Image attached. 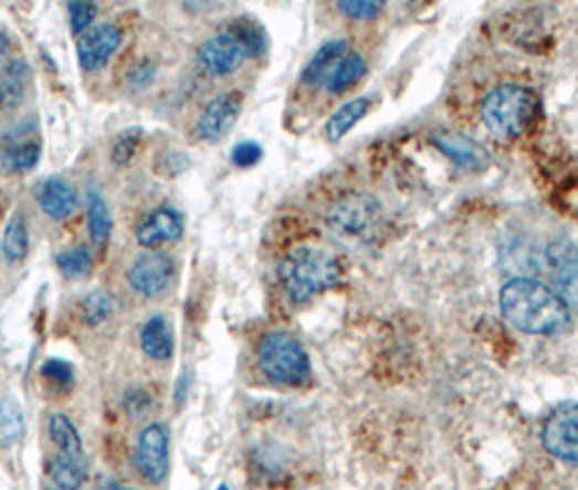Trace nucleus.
Wrapping results in <instances>:
<instances>
[{"label":"nucleus","mask_w":578,"mask_h":490,"mask_svg":"<svg viewBox=\"0 0 578 490\" xmlns=\"http://www.w3.org/2000/svg\"><path fill=\"white\" fill-rule=\"evenodd\" d=\"M370 110V98L361 96L355 101H348L341 105L326 123V138L330 142H339Z\"/></svg>","instance_id":"21"},{"label":"nucleus","mask_w":578,"mask_h":490,"mask_svg":"<svg viewBox=\"0 0 578 490\" xmlns=\"http://www.w3.org/2000/svg\"><path fill=\"white\" fill-rule=\"evenodd\" d=\"M542 442L557 460L578 465V404H566L548 417Z\"/></svg>","instance_id":"8"},{"label":"nucleus","mask_w":578,"mask_h":490,"mask_svg":"<svg viewBox=\"0 0 578 490\" xmlns=\"http://www.w3.org/2000/svg\"><path fill=\"white\" fill-rule=\"evenodd\" d=\"M348 53V42L346 40H333L326 42L318 53L312 58L307 69L303 71V83L305 85H324L326 76L335 69V64Z\"/></svg>","instance_id":"19"},{"label":"nucleus","mask_w":578,"mask_h":490,"mask_svg":"<svg viewBox=\"0 0 578 490\" xmlns=\"http://www.w3.org/2000/svg\"><path fill=\"white\" fill-rule=\"evenodd\" d=\"M261 157H263V148H261V144L253 140L240 142V144L231 150V159H233V164L240 166V168H251V166H255Z\"/></svg>","instance_id":"32"},{"label":"nucleus","mask_w":578,"mask_h":490,"mask_svg":"<svg viewBox=\"0 0 578 490\" xmlns=\"http://www.w3.org/2000/svg\"><path fill=\"white\" fill-rule=\"evenodd\" d=\"M96 13L98 7L94 2H67V18H70L72 33L83 35L87 29H92Z\"/></svg>","instance_id":"29"},{"label":"nucleus","mask_w":578,"mask_h":490,"mask_svg":"<svg viewBox=\"0 0 578 490\" xmlns=\"http://www.w3.org/2000/svg\"><path fill=\"white\" fill-rule=\"evenodd\" d=\"M7 55H9V38L4 31H0V66L4 64Z\"/></svg>","instance_id":"34"},{"label":"nucleus","mask_w":578,"mask_h":490,"mask_svg":"<svg viewBox=\"0 0 578 490\" xmlns=\"http://www.w3.org/2000/svg\"><path fill=\"white\" fill-rule=\"evenodd\" d=\"M240 114H242V96L238 92H222L202 107L193 134L198 140L216 144L231 134Z\"/></svg>","instance_id":"7"},{"label":"nucleus","mask_w":578,"mask_h":490,"mask_svg":"<svg viewBox=\"0 0 578 490\" xmlns=\"http://www.w3.org/2000/svg\"><path fill=\"white\" fill-rule=\"evenodd\" d=\"M2 256L9 264H18L29 256V227L20 211H15L4 227Z\"/></svg>","instance_id":"22"},{"label":"nucleus","mask_w":578,"mask_h":490,"mask_svg":"<svg viewBox=\"0 0 578 490\" xmlns=\"http://www.w3.org/2000/svg\"><path fill=\"white\" fill-rule=\"evenodd\" d=\"M259 366L274 384L301 386L312 377V362L303 345L287 332H270L259 343Z\"/></svg>","instance_id":"5"},{"label":"nucleus","mask_w":578,"mask_h":490,"mask_svg":"<svg viewBox=\"0 0 578 490\" xmlns=\"http://www.w3.org/2000/svg\"><path fill=\"white\" fill-rule=\"evenodd\" d=\"M339 11H344L348 18H359V20H370L381 13L383 2L379 0H341Z\"/></svg>","instance_id":"31"},{"label":"nucleus","mask_w":578,"mask_h":490,"mask_svg":"<svg viewBox=\"0 0 578 490\" xmlns=\"http://www.w3.org/2000/svg\"><path fill=\"white\" fill-rule=\"evenodd\" d=\"M29 83H31V71L27 62L15 60L4 69H0V105L4 110L20 105L29 92Z\"/></svg>","instance_id":"18"},{"label":"nucleus","mask_w":578,"mask_h":490,"mask_svg":"<svg viewBox=\"0 0 578 490\" xmlns=\"http://www.w3.org/2000/svg\"><path fill=\"white\" fill-rule=\"evenodd\" d=\"M435 146L444 155H449L459 168H465V170H479V168L487 166V161H490V155L481 144H476V142L470 140L467 136H461V134L438 136Z\"/></svg>","instance_id":"16"},{"label":"nucleus","mask_w":578,"mask_h":490,"mask_svg":"<svg viewBox=\"0 0 578 490\" xmlns=\"http://www.w3.org/2000/svg\"><path fill=\"white\" fill-rule=\"evenodd\" d=\"M27 420L22 404L15 397H4L0 402V451L13 447L24 434Z\"/></svg>","instance_id":"24"},{"label":"nucleus","mask_w":578,"mask_h":490,"mask_svg":"<svg viewBox=\"0 0 578 490\" xmlns=\"http://www.w3.org/2000/svg\"><path fill=\"white\" fill-rule=\"evenodd\" d=\"M105 490H137V489H130V487H109V489Z\"/></svg>","instance_id":"35"},{"label":"nucleus","mask_w":578,"mask_h":490,"mask_svg":"<svg viewBox=\"0 0 578 490\" xmlns=\"http://www.w3.org/2000/svg\"><path fill=\"white\" fill-rule=\"evenodd\" d=\"M546 260L557 285V294L566 303L568 310L578 314V247L570 240H555Z\"/></svg>","instance_id":"11"},{"label":"nucleus","mask_w":578,"mask_h":490,"mask_svg":"<svg viewBox=\"0 0 578 490\" xmlns=\"http://www.w3.org/2000/svg\"><path fill=\"white\" fill-rule=\"evenodd\" d=\"M49 476L53 482V489L78 490L87 478L85 460H74L55 453V458L49 465Z\"/></svg>","instance_id":"25"},{"label":"nucleus","mask_w":578,"mask_h":490,"mask_svg":"<svg viewBox=\"0 0 578 490\" xmlns=\"http://www.w3.org/2000/svg\"><path fill=\"white\" fill-rule=\"evenodd\" d=\"M218 490H231V489H229V487H227V484H220V487H218Z\"/></svg>","instance_id":"36"},{"label":"nucleus","mask_w":578,"mask_h":490,"mask_svg":"<svg viewBox=\"0 0 578 490\" xmlns=\"http://www.w3.org/2000/svg\"><path fill=\"white\" fill-rule=\"evenodd\" d=\"M377 206L372 199L361 197V195H350L346 199H341L330 213H328V222L333 227V231L344 233V236H364L377 218Z\"/></svg>","instance_id":"13"},{"label":"nucleus","mask_w":578,"mask_h":490,"mask_svg":"<svg viewBox=\"0 0 578 490\" xmlns=\"http://www.w3.org/2000/svg\"><path fill=\"white\" fill-rule=\"evenodd\" d=\"M539 101L533 90L522 85H503L487 94L481 107L483 123L498 138L522 136L537 116Z\"/></svg>","instance_id":"4"},{"label":"nucleus","mask_w":578,"mask_h":490,"mask_svg":"<svg viewBox=\"0 0 578 490\" xmlns=\"http://www.w3.org/2000/svg\"><path fill=\"white\" fill-rule=\"evenodd\" d=\"M135 467L141 478L150 484H159L170 473V429L164 423H150L141 429L137 449H135Z\"/></svg>","instance_id":"6"},{"label":"nucleus","mask_w":578,"mask_h":490,"mask_svg":"<svg viewBox=\"0 0 578 490\" xmlns=\"http://www.w3.org/2000/svg\"><path fill=\"white\" fill-rule=\"evenodd\" d=\"M139 138H141V132L139 129H127L120 134V138L114 144L112 148V159L116 166H127L137 146H139Z\"/></svg>","instance_id":"30"},{"label":"nucleus","mask_w":578,"mask_h":490,"mask_svg":"<svg viewBox=\"0 0 578 490\" xmlns=\"http://www.w3.org/2000/svg\"><path fill=\"white\" fill-rule=\"evenodd\" d=\"M279 280L285 294L294 303L309 301L312 296L337 285L341 269L335 256L316 247L294 249L279 267Z\"/></svg>","instance_id":"2"},{"label":"nucleus","mask_w":578,"mask_h":490,"mask_svg":"<svg viewBox=\"0 0 578 490\" xmlns=\"http://www.w3.org/2000/svg\"><path fill=\"white\" fill-rule=\"evenodd\" d=\"M183 229H186V222H183L181 211L172 206H159V208L148 211L139 220L135 236L141 247L155 251L157 247H161L166 242L181 240Z\"/></svg>","instance_id":"12"},{"label":"nucleus","mask_w":578,"mask_h":490,"mask_svg":"<svg viewBox=\"0 0 578 490\" xmlns=\"http://www.w3.org/2000/svg\"><path fill=\"white\" fill-rule=\"evenodd\" d=\"M49 431H51V438H53L60 456L74 458V460H85L83 442H81L78 429L74 427L72 420L64 415H53L49 420Z\"/></svg>","instance_id":"23"},{"label":"nucleus","mask_w":578,"mask_h":490,"mask_svg":"<svg viewBox=\"0 0 578 490\" xmlns=\"http://www.w3.org/2000/svg\"><path fill=\"white\" fill-rule=\"evenodd\" d=\"M120 44L123 31L116 24H94L76 40V55L81 69L87 72L103 71L109 64L112 55L120 49Z\"/></svg>","instance_id":"10"},{"label":"nucleus","mask_w":578,"mask_h":490,"mask_svg":"<svg viewBox=\"0 0 578 490\" xmlns=\"http://www.w3.org/2000/svg\"><path fill=\"white\" fill-rule=\"evenodd\" d=\"M57 267L65 278H72V280L85 278L92 271V253L85 247L67 249L57 256Z\"/></svg>","instance_id":"27"},{"label":"nucleus","mask_w":578,"mask_h":490,"mask_svg":"<svg viewBox=\"0 0 578 490\" xmlns=\"http://www.w3.org/2000/svg\"><path fill=\"white\" fill-rule=\"evenodd\" d=\"M265 49V40L249 22H238L231 29L216 33L198 49V64L211 76H229L240 71L249 58Z\"/></svg>","instance_id":"3"},{"label":"nucleus","mask_w":578,"mask_h":490,"mask_svg":"<svg viewBox=\"0 0 578 490\" xmlns=\"http://www.w3.org/2000/svg\"><path fill=\"white\" fill-rule=\"evenodd\" d=\"M366 71H368V64L359 53H346L326 76L324 85L330 92H344L346 87L355 85L366 74Z\"/></svg>","instance_id":"26"},{"label":"nucleus","mask_w":578,"mask_h":490,"mask_svg":"<svg viewBox=\"0 0 578 490\" xmlns=\"http://www.w3.org/2000/svg\"><path fill=\"white\" fill-rule=\"evenodd\" d=\"M112 310H114V303H112L109 294L92 292L83 301V321L87 325H98L112 314Z\"/></svg>","instance_id":"28"},{"label":"nucleus","mask_w":578,"mask_h":490,"mask_svg":"<svg viewBox=\"0 0 578 490\" xmlns=\"http://www.w3.org/2000/svg\"><path fill=\"white\" fill-rule=\"evenodd\" d=\"M141 351L157 362H166L175 355V332L164 314L150 316L139 332Z\"/></svg>","instance_id":"15"},{"label":"nucleus","mask_w":578,"mask_h":490,"mask_svg":"<svg viewBox=\"0 0 578 490\" xmlns=\"http://www.w3.org/2000/svg\"><path fill=\"white\" fill-rule=\"evenodd\" d=\"M38 204L51 220H64L78 206V195L62 177L44 179L38 188Z\"/></svg>","instance_id":"14"},{"label":"nucleus","mask_w":578,"mask_h":490,"mask_svg":"<svg viewBox=\"0 0 578 490\" xmlns=\"http://www.w3.org/2000/svg\"><path fill=\"white\" fill-rule=\"evenodd\" d=\"M127 280L135 292L141 296H159L164 294L175 280V262L170 256L159 251H148L133 260L127 271Z\"/></svg>","instance_id":"9"},{"label":"nucleus","mask_w":578,"mask_h":490,"mask_svg":"<svg viewBox=\"0 0 578 490\" xmlns=\"http://www.w3.org/2000/svg\"><path fill=\"white\" fill-rule=\"evenodd\" d=\"M40 153H42L40 140L18 132L13 138L4 140V146H2V166L9 173H29V170H33L38 166Z\"/></svg>","instance_id":"17"},{"label":"nucleus","mask_w":578,"mask_h":490,"mask_svg":"<svg viewBox=\"0 0 578 490\" xmlns=\"http://www.w3.org/2000/svg\"><path fill=\"white\" fill-rule=\"evenodd\" d=\"M51 490H57V489H51Z\"/></svg>","instance_id":"37"},{"label":"nucleus","mask_w":578,"mask_h":490,"mask_svg":"<svg viewBox=\"0 0 578 490\" xmlns=\"http://www.w3.org/2000/svg\"><path fill=\"white\" fill-rule=\"evenodd\" d=\"M87 231L96 247H105L114 231V218L105 197L96 190L87 195Z\"/></svg>","instance_id":"20"},{"label":"nucleus","mask_w":578,"mask_h":490,"mask_svg":"<svg viewBox=\"0 0 578 490\" xmlns=\"http://www.w3.org/2000/svg\"><path fill=\"white\" fill-rule=\"evenodd\" d=\"M501 310L514 327L533 336H553L570 325V310L542 281H509L501 292Z\"/></svg>","instance_id":"1"},{"label":"nucleus","mask_w":578,"mask_h":490,"mask_svg":"<svg viewBox=\"0 0 578 490\" xmlns=\"http://www.w3.org/2000/svg\"><path fill=\"white\" fill-rule=\"evenodd\" d=\"M44 377L55 382V384H62V386H70L72 384V368L70 364H65L62 359H49L42 368Z\"/></svg>","instance_id":"33"}]
</instances>
